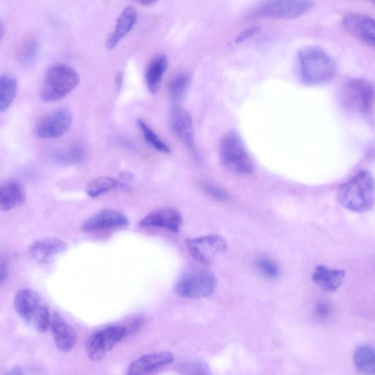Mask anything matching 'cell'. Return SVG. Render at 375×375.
Wrapping results in <instances>:
<instances>
[{
    "instance_id": "27",
    "label": "cell",
    "mask_w": 375,
    "mask_h": 375,
    "mask_svg": "<svg viewBox=\"0 0 375 375\" xmlns=\"http://www.w3.org/2000/svg\"><path fill=\"white\" fill-rule=\"evenodd\" d=\"M191 80L190 74L187 72L181 73L174 77L168 87L170 97L176 101L182 99L190 87Z\"/></svg>"
},
{
    "instance_id": "3",
    "label": "cell",
    "mask_w": 375,
    "mask_h": 375,
    "mask_svg": "<svg viewBox=\"0 0 375 375\" xmlns=\"http://www.w3.org/2000/svg\"><path fill=\"white\" fill-rule=\"evenodd\" d=\"M13 305L24 322L37 331L44 333L51 326L49 307L38 292L28 288L19 290Z\"/></svg>"
},
{
    "instance_id": "23",
    "label": "cell",
    "mask_w": 375,
    "mask_h": 375,
    "mask_svg": "<svg viewBox=\"0 0 375 375\" xmlns=\"http://www.w3.org/2000/svg\"><path fill=\"white\" fill-rule=\"evenodd\" d=\"M130 186L125 182L110 177L95 178L87 185L86 192L92 198L101 197L112 191H129Z\"/></svg>"
},
{
    "instance_id": "18",
    "label": "cell",
    "mask_w": 375,
    "mask_h": 375,
    "mask_svg": "<svg viewBox=\"0 0 375 375\" xmlns=\"http://www.w3.org/2000/svg\"><path fill=\"white\" fill-rule=\"evenodd\" d=\"M51 328L53 340L58 349L64 353L72 351L77 340L74 328L58 313L53 315Z\"/></svg>"
},
{
    "instance_id": "29",
    "label": "cell",
    "mask_w": 375,
    "mask_h": 375,
    "mask_svg": "<svg viewBox=\"0 0 375 375\" xmlns=\"http://www.w3.org/2000/svg\"><path fill=\"white\" fill-rule=\"evenodd\" d=\"M39 45L35 40H30L21 48L18 53L19 62L25 67L33 65L38 58Z\"/></svg>"
},
{
    "instance_id": "11",
    "label": "cell",
    "mask_w": 375,
    "mask_h": 375,
    "mask_svg": "<svg viewBox=\"0 0 375 375\" xmlns=\"http://www.w3.org/2000/svg\"><path fill=\"white\" fill-rule=\"evenodd\" d=\"M72 122V112L68 109L60 108L49 112L40 120L35 133L41 139L58 138L70 129Z\"/></svg>"
},
{
    "instance_id": "28",
    "label": "cell",
    "mask_w": 375,
    "mask_h": 375,
    "mask_svg": "<svg viewBox=\"0 0 375 375\" xmlns=\"http://www.w3.org/2000/svg\"><path fill=\"white\" fill-rule=\"evenodd\" d=\"M139 128L147 143L151 145L156 151L164 153H171L169 147L156 135L155 131L147 125L144 120L139 119L138 122Z\"/></svg>"
},
{
    "instance_id": "2",
    "label": "cell",
    "mask_w": 375,
    "mask_h": 375,
    "mask_svg": "<svg viewBox=\"0 0 375 375\" xmlns=\"http://www.w3.org/2000/svg\"><path fill=\"white\" fill-rule=\"evenodd\" d=\"M301 76L307 85H315L330 81L338 72L333 59L322 49L306 47L299 51Z\"/></svg>"
},
{
    "instance_id": "25",
    "label": "cell",
    "mask_w": 375,
    "mask_h": 375,
    "mask_svg": "<svg viewBox=\"0 0 375 375\" xmlns=\"http://www.w3.org/2000/svg\"><path fill=\"white\" fill-rule=\"evenodd\" d=\"M353 360L357 369L368 374H375V349L369 345L356 348Z\"/></svg>"
},
{
    "instance_id": "9",
    "label": "cell",
    "mask_w": 375,
    "mask_h": 375,
    "mask_svg": "<svg viewBox=\"0 0 375 375\" xmlns=\"http://www.w3.org/2000/svg\"><path fill=\"white\" fill-rule=\"evenodd\" d=\"M314 7L311 0H269L259 10L262 16L279 19H296Z\"/></svg>"
},
{
    "instance_id": "24",
    "label": "cell",
    "mask_w": 375,
    "mask_h": 375,
    "mask_svg": "<svg viewBox=\"0 0 375 375\" xmlns=\"http://www.w3.org/2000/svg\"><path fill=\"white\" fill-rule=\"evenodd\" d=\"M52 158L58 165L72 166L83 162L85 151L81 145L72 144L56 151Z\"/></svg>"
},
{
    "instance_id": "31",
    "label": "cell",
    "mask_w": 375,
    "mask_h": 375,
    "mask_svg": "<svg viewBox=\"0 0 375 375\" xmlns=\"http://www.w3.org/2000/svg\"><path fill=\"white\" fill-rule=\"evenodd\" d=\"M315 317L319 322H328L334 315V307L326 301H319L315 307Z\"/></svg>"
},
{
    "instance_id": "36",
    "label": "cell",
    "mask_w": 375,
    "mask_h": 375,
    "mask_svg": "<svg viewBox=\"0 0 375 375\" xmlns=\"http://www.w3.org/2000/svg\"><path fill=\"white\" fill-rule=\"evenodd\" d=\"M135 1L140 5L147 6H151L158 1V0H135Z\"/></svg>"
},
{
    "instance_id": "35",
    "label": "cell",
    "mask_w": 375,
    "mask_h": 375,
    "mask_svg": "<svg viewBox=\"0 0 375 375\" xmlns=\"http://www.w3.org/2000/svg\"><path fill=\"white\" fill-rule=\"evenodd\" d=\"M0 269H1V273H0V277H1V284H3L5 281L7 280L8 277V267L6 262L2 260L1 261V267H0Z\"/></svg>"
},
{
    "instance_id": "21",
    "label": "cell",
    "mask_w": 375,
    "mask_h": 375,
    "mask_svg": "<svg viewBox=\"0 0 375 375\" xmlns=\"http://www.w3.org/2000/svg\"><path fill=\"white\" fill-rule=\"evenodd\" d=\"M345 272L342 269H331L325 265H319L312 275L315 283L326 292L337 291L342 285Z\"/></svg>"
},
{
    "instance_id": "34",
    "label": "cell",
    "mask_w": 375,
    "mask_h": 375,
    "mask_svg": "<svg viewBox=\"0 0 375 375\" xmlns=\"http://www.w3.org/2000/svg\"><path fill=\"white\" fill-rule=\"evenodd\" d=\"M115 83V87H116L117 90L119 91L120 90H122V86H123V83H124L123 73L122 72L117 73Z\"/></svg>"
},
{
    "instance_id": "14",
    "label": "cell",
    "mask_w": 375,
    "mask_h": 375,
    "mask_svg": "<svg viewBox=\"0 0 375 375\" xmlns=\"http://www.w3.org/2000/svg\"><path fill=\"white\" fill-rule=\"evenodd\" d=\"M128 224L129 219L124 213L113 209H104L85 221L82 229L85 232L91 233L124 227Z\"/></svg>"
},
{
    "instance_id": "30",
    "label": "cell",
    "mask_w": 375,
    "mask_h": 375,
    "mask_svg": "<svg viewBox=\"0 0 375 375\" xmlns=\"http://www.w3.org/2000/svg\"><path fill=\"white\" fill-rule=\"evenodd\" d=\"M256 267L259 272L267 278H276L281 274L279 266L269 258H259L256 261Z\"/></svg>"
},
{
    "instance_id": "32",
    "label": "cell",
    "mask_w": 375,
    "mask_h": 375,
    "mask_svg": "<svg viewBox=\"0 0 375 375\" xmlns=\"http://www.w3.org/2000/svg\"><path fill=\"white\" fill-rule=\"evenodd\" d=\"M201 186H202L203 190L207 194L210 195L213 199L221 201V202H224V201H226L229 198V196L226 192L214 184L203 183L201 184Z\"/></svg>"
},
{
    "instance_id": "12",
    "label": "cell",
    "mask_w": 375,
    "mask_h": 375,
    "mask_svg": "<svg viewBox=\"0 0 375 375\" xmlns=\"http://www.w3.org/2000/svg\"><path fill=\"white\" fill-rule=\"evenodd\" d=\"M342 24L351 35L375 48V19L362 13L351 12L343 17Z\"/></svg>"
},
{
    "instance_id": "19",
    "label": "cell",
    "mask_w": 375,
    "mask_h": 375,
    "mask_svg": "<svg viewBox=\"0 0 375 375\" xmlns=\"http://www.w3.org/2000/svg\"><path fill=\"white\" fill-rule=\"evenodd\" d=\"M137 21V10L132 7L126 8L118 17L114 31L107 38L106 44L107 50H113L131 31Z\"/></svg>"
},
{
    "instance_id": "22",
    "label": "cell",
    "mask_w": 375,
    "mask_h": 375,
    "mask_svg": "<svg viewBox=\"0 0 375 375\" xmlns=\"http://www.w3.org/2000/svg\"><path fill=\"white\" fill-rule=\"evenodd\" d=\"M167 68L168 60L164 56L156 57L147 67L145 82L147 88L153 95L158 92Z\"/></svg>"
},
{
    "instance_id": "26",
    "label": "cell",
    "mask_w": 375,
    "mask_h": 375,
    "mask_svg": "<svg viewBox=\"0 0 375 375\" xmlns=\"http://www.w3.org/2000/svg\"><path fill=\"white\" fill-rule=\"evenodd\" d=\"M18 91L17 79L10 75L0 78V112H6L15 101Z\"/></svg>"
},
{
    "instance_id": "33",
    "label": "cell",
    "mask_w": 375,
    "mask_h": 375,
    "mask_svg": "<svg viewBox=\"0 0 375 375\" xmlns=\"http://www.w3.org/2000/svg\"><path fill=\"white\" fill-rule=\"evenodd\" d=\"M261 31L260 26H253L241 33L236 39V43L239 44L247 41V40L258 35Z\"/></svg>"
},
{
    "instance_id": "38",
    "label": "cell",
    "mask_w": 375,
    "mask_h": 375,
    "mask_svg": "<svg viewBox=\"0 0 375 375\" xmlns=\"http://www.w3.org/2000/svg\"><path fill=\"white\" fill-rule=\"evenodd\" d=\"M371 2H372L375 5V0H370Z\"/></svg>"
},
{
    "instance_id": "37",
    "label": "cell",
    "mask_w": 375,
    "mask_h": 375,
    "mask_svg": "<svg viewBox=\"0 0 375 375\" xmlns=\"http://www.w3.org/2000/svg\"><path fill=\"white\" fill-rule=\"evenodd\" d=\"M122 178L123 180L131 181L133 178V176L130 172H124L122 173Z\"/></svg>"
},
{
    "instance_id": "4",
    "label": "cell",
    "mask_w": 375,
    "mask_h": 375,
    "mask_svg": "<svg viewBox=\"0 0 375 375\" xmlns=\"http://www.w3.org/2000/svg\"><path fill=\"white\" fill-rule=\"evenodd\" d=\"M80 81L72 67L58 64L51 67L44 79L41 95L47 103L62 100L77 87Z\"/></svg>"
},
{
    "instance_id": "5",
    "label": "cell",
    "mask_w": 375,
    "mask_h": 375,
    "mask_svg": "<svg viewBox=\"0 0 375 375\" xmlns=\"http://www.w3.org/2000/svg\"><path fill=\"white\" fill-rule=\"evenodd\" d=\"M222 165L227 170L240 176H249L253 172L251 158L242 139L238 133H225L220 143Z\"/></svg>"
},
{
    "instance_id": "8",
    "label": "cell",
    "mask_w": 375,
    "mask_h": 375,
    "mask_svg": "<svg viewBox=\"0 0 375 375\" xmlns=\"http://www.w3.org/2000/svg\"><path fill=\"white\" fill-rule=\"evenodd\" d=\"M126 333L124 326H112L92 333L85 345L88 356L94 361L102 360L125 338Z\"/></svg>"
},
{
    "instance_id": "16",
    "label": "cell",
    "mask_w": 375,
    "mask_h": 375,
    "mask_svg": "<svg viewBox=\"0 0 375 375\" xmlns=\"http://www.w3.org/2000/svg\"><path fill=\"white\" fill-rule=\"evenodd\" d=\"M181 213L172 208H160L152 211L140 222L142 227L163 228L172 233H178L182 224Z\"/></svg>"
},
{
    "instance_id": "7",
    "label": "cell",
    "mask_w": 375,
    "mask_h": 375,
    "mask_svg": "<svg viewBox=\"0 0 375 375\" xmlns=\"http://www.w3.org/2000/svg\"><path fill=\"white\" fill-rule=\"evenodd\" d=\"M217 285L215 275L204 270L186 273L178 281L176 292L187 299H202L210 296Z\"/></svg>"
},
{
    "instance_id": "15",
    "label": "cell",
    "mask_w": 375,
    "mask_h": 375,
    "mask_svg": "<svg viewBox=\"0 0 375 375\" xmlns=\"http://www.w3.org/2000/svg\"><path fill=\"white\" fill-rule=\"evenodd\" d=\"M68 248L62 240L46 238L35 241L29 251L31 257L39 264L49 265Z\"/></svg>"
},
{
    "instance_id": "6",
    "label": "cell",
    "mask_w": 375,
    "mask_h": 375,
    "mask_svg": "<svg viewBox=\"0 0 375 375\" xmlns=\"http://www.w3.org/2000/svg\"><path fill=\"white\" fill-rule=\"evenodd\" d=\"M342 99L348 110L360 115H367L374 105V88L365 79L351 78L343 85Z\"/></svg>"
},
{
    "instance_id": "17",
    "label": "cell",
    "mask_w": 375,
    "mask_h": 375,
    "mask_svg": "<svg viewBox=\"0 0 375 375\" xmlns=\"http://www.w3.org/2000/svg\"><path fill=\"white\" fill-rule=\"evenodd\" d=\"M174 356L168 352H159L143 356L133 360L128 369V374H149L162 369L173 362Z\"/></svg>"
},
{
    "instance_id": "20",
    "label": "cell",
    "mask_w": 375,
    "mask_h": 375,
    "mask_svg": "<svg viewBox=\"0 0 375 375\" xmlns=\"http://www.w3.org/2000/svg\"><path fill=\"white\" fill-rule=\"evenodd\" d=\"M26 192L22 184L15 180L5 181L0 188V208L9 211L24 203Z\"/></svg>"
},
{
    "instance_id": "1",
    "label": "cell",
    "mask_w": 375,
    "mask_h": 375,
    "mask_svg": "<svg viewBox=\"0 0 375 375\" xmlns=\"http://www.w3.org/2000/svg\"><path fill=\"white\" fill-rule=\"evenodd\" d=\"M340 203L347 210L363 213L375 205V179L367 171H360L342 184L338 192Z\"/></svg>"
},
{
    "instance_id": "13",
    "label": "cell",
    "mask_w": 375,
    "mask_h": 375,
    "mask_svg": "<svg viewBox=\"0 0 375 375\" xmlns=\"http://www.w3.org/2000/svg\"><path fill=\"white\" fill-rule=\"evenodd\" d=\"M169 119L174 135L194 151L193 124L190 113L183 107L176 105L170 110Z\"/></svg>"
},
{
    "instance_id": "10",
    "label": "cell",
    "mask_w": 375,
    "mask_h": 375,
    "mask_svg": "<svg viewBox=\"0 0 375 375\" xmlns=\"http://www.w3.org/2000/svg\"><path fill=\"white\" fill-rule=\"evenodd\" d=\"M186 246L191 256L199 262L208 265L227 248L226 240L217 235L188 239Z\"/></svg>"
}]
</instances>
